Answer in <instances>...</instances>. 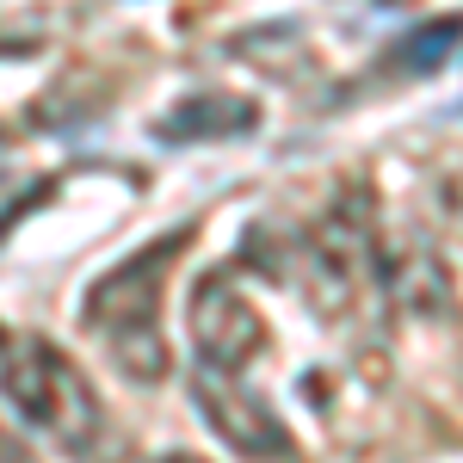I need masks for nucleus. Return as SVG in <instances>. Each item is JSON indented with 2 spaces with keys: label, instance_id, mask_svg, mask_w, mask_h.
I'll list each match as a JSON object with an SVG mask.
<instances>
[{
  "label": "nucleus",
  "instance_id": "1",
  "mask_svg": "<svg viewBox=\"0 0 463 463\" xmlns=\"http://www.w3.org/2000/svg\"><path fill=\"white\" fill-rule=\"evenodd\" d=\"M192 241V222H174L167 235H155L130 260H118L111 272L93 279L87 290V327L99 334V346L130 383H161L167 377V334H161V297H167V272Z\"/></svg>",
  "mask_w": 463,
  "mask_h": 463
},
{
  "label": "nucleus",
  "instance_id": "2",
  "mask_svg": "<svg viewBox=\"0 0 463 463\" xmlns=\"http://www.w3.org/2000/svg\"><path fill=\"white\" fill-rule=\"evenodd\" d=\"M0 402L13 408L19 427H32L37 439H50L62 451H93L106 439L99 390L87 383V371L62 346H50L37 334L13 340L0 353Z\"/></svg>",
  "mask_w": 463,
  "mask_h": 463
},
{
  "label": "nucleus",
  "instance_id": "6",
  "mask_svg": "<svg viewBox=\"0 0 463 463\" xmlns=\"http://www.w3.org/2000/svg\"><path fill=\"white\" fill-rule=\"evenodd\" d=\"M458 43H463V13H445V19H427L395 43V62L408 74H439L445 62H458Z\"/></svg>",
  "mask_w": 463,
  "mask_h": 463
},
{
  "label": "nucleus",
  "instance_id": "5",
  "mask_svg": "<svg viewBox=\"0 0 463 463\" xmlns=\"http://www.w3.org/2000/svg\"><path fill=\"white\" fill-rule=\"evenodd\" d=\"M260 124L248 93H185L174 111L155 118V143H229Z\"/></svg>",
  "mask_w": 463,
  "mask_h": 463
},
{
  "label": "nucleus",
  "instance_id": "7",
  "mask_svg": "<svg viewBox=\"0 0 463 463\" xmlns=\"http://www.w3.org/2000/svg\"><path fill=\"white\" fill-rule=\"evenodd\" d=\"M0 458H19V445H13V439H6V432H0Z\"/></svg>",
  "mask_w": 463,
  "mask_h": 463
},
{
  "label": "nucleus",
  "instance_id": "3",
  "mask_svg": "<svg viewBox=\"0 0 463 463\" xmlns=\"http://www.w3.org/2000/svg\"><path fill=\"white\" fill-rule=\"evenodd\" d=\"M192 402H198L204 427L216 432V445L235 458H290L297 451V432L279 420V408L266 395L241 383V371H198Z\"/></svg>",
  "mask_w": 463,
  "mask_h": 463
},
{
  "label": "nucleus",
  "instance_id": "4",
  "mask_svg": "<svg viewBox=\"0 0 463 463\" xmlns=\"http://www.w3.org/2000/svg\"><path fill=\"white\" fill-rule=\"evenodd\" d=\"M192 346L204 371H248L266 353V321L229 272H204L192 290Z\"/></svg>",
  "mask_w": 463,
  "mask_h": 463
}]
</instances>
